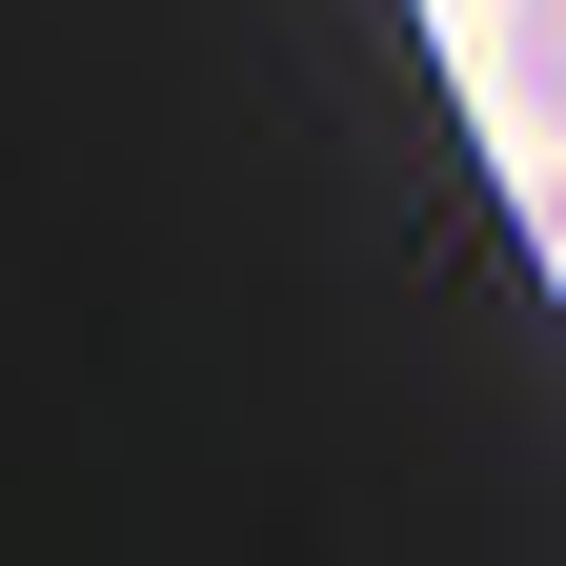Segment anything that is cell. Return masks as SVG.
Here are the masks:
<instances>
[{"label": "cell", "instance_id": "obj_2", "mask_svg": "<svg viewBox=\"0 0 566 566\" xmlns=\"http://www.w3.org/2000/svg\"><path fill=\"white\" fill-rule=\"evenodd\" d=\"M526 243H546V283H566V163H546V182H526Z\"/></svg>", "mask_w": 566, "mask_h": 566}, {"label": "cell", "instance_id": "obj_1", "mask_svg": "<svg viewBox=\"0 0 566 566\" xmlns=\"http://www.w3.org/2000/svg\"><path fill=\"white\" fill-rule=\"evenodd\" d=\"M506 102L566 142V0H506Z\"/></svg>", "mask_w": 566, "mask_h": 566}]
</instances>
